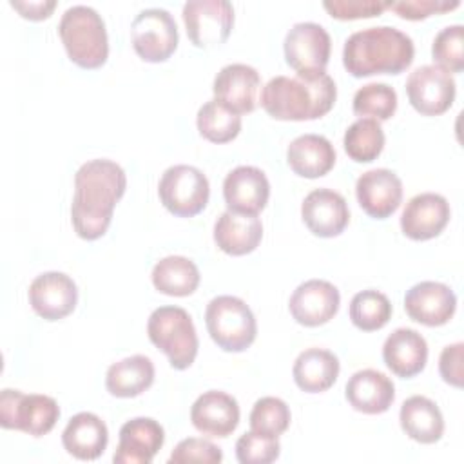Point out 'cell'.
<instances>
[{
	"mask_svg": "<svg viewBox=\"0 0 464 464\" xmlns=\"http://www.w3.org/2000/svg\"><path fill=\"white\" fill-rule=\"evenodd\" d=\"M125 188L127 176L116 161L91 160L83 163L74 174V198L71 205L74 232L87 241L102 237Z\"/></svg>",
	"mask_w": 464,
	"mask_h": 464,
	"instance_id": "cell-1",
	"label": "cell"
},
{
	"mask_svg": "<svg viewBox=\"0 0 464 464\" xmlns=\"http://www.w3.org/2000/svg\"><path fill=\"white\" fill-rule=\"evenodd\" d=\"M335 98L337 87L326 71L274 76L261 91L263 109L283 121L317 120L330 112Z\"/></svg>",
	"mask_w": 464,
	"mask_h": 464,
	"instance_id": "cell-2",
	"label": "cell"
},
{
	"mask_svg": "<svg viewBox=\"0 0 464 464\" xmlns=\"http://www.w3.org/2000/svg\"><path fill=\"white\" fill-rule=\"evenodd\" d=\"M413 56V40L392 25L355 31L343 47V65L355 78L399 74L411 65Z\"/></svg>",
	"mask_w": 464,
	"mask_h": 464,
	"instance_id": "cell-3",
	"label": "cell"
},
{
	"mask_svg": "<svg viewBox=\"0 0 464 464\" xmlns=\"http://www.w3.org/2000/svg\"><path fill=\"white\" fill-rule=\"evenodd\" d=\"M58 34L71 62L82 69H98L107 62L109 40L105 22L92 7H69L60 18Z\"/></svg>",
	"mask_w": 464,
	"mask_h": 464,
	"instance_id": "cell-4",
	"label": "cell"
},
{
	"mask_svg": "<svg viewBox=\"0 0 464 464\" xmlns=\"http://www.w3.org/2000/svg\"><path fill=\"white\" fill-rule=\"evenodd\" d=\"M150 343L160 348L174 370H187L198 355V334L188 312L181 306H160L147 321Z\"/></svg>",
	"mask_w": 464,
	"mask_h": 464,
	"instance_id": "cell-5",
	"label": "cell"
},
{
	"mask_svg": "<svg viewBox=\"0 0 464 464\" xmlns=\"http://www.w3.org/2000/svg\"><path fill=\"white\" fill-rule=\"evenodd\" d=\"M205 323L212 341L225 352L246 350L257 334L250 306L236 295H218L205 310Z\"/></svg>",
	"mask_w": 464,
	"mask_h": 464,
	"instance_id": "cell-6",
	"label": "cell"
},
{
	"mask_svg": "<svg viewBox=\"0 0 464 464\" xmlns=\"http://www.w3.org/2000/svg\"><path fill=\"white\" fill-rule=\"evenodd\" d=\"M60 417L58 402L42 393H24L5 388L0 393V424L33 437L49 433Z\"/></svg>",
	"mask_w": 464,
	"mask_h": 464,
	"instance_id": "cell-7",
	"label": "cell"
},
{
	"mask_svg": "<svg viewBox=\"0 0 464 464\" xmlns=\"http://www.w3.org/2000/svg\"><path fill=\"white\" fill-rule=\"evenodd\" d=\"M158 194L163 207L179 218H192L199 214L210 196L207 176L192 165L169 167L158 183Z\"/></svg>",
	"mask_w": 464,
	"mask_h": 464,
	"instance_id": "cell-8",
	"label": "cell"
},
{
	"mask_svg": "<svg viewBox=\"0 0 464 464\" xmlns=\"http://www.w3.org/2000/svg\"><path fill=\"white\" fill-rule=\"evenodd\" d=\"M130 40L138 56L150 63L170 58L178 47V27L172 14L160 7L143 9L130 25Z\"/></svg>",
	"mask_w": 464,
	"mask_h": 464,
	"instance_id": "cell-9",
	"label": "cell"
},
{
	"mask_svg": "<svg viewBox=\"0 0 464 464\" xmlns=\"http://www.w3.org/2000/svg\"><path fill=\"white\" fill-rule=\"evenodd\" d=\"M181 16L188 40L199 49L221 45L234 27V7L227 0H190Z\"/></svg>",
	"mask_w": 464,
	"mask_h": 464,
	"instance_id": "cell-10",
	"label": "cell"
},
{
	"mask_svg": "<svg viewBox=\"0 0 464 464\" xmlns=\"http://www.w3.org/2000/svg\"><path fill=\"white\" fill-rule=\"evenodd\" d=\"M411 107L424 116L446 112L455 100V80L439 65H420L406 80Z\"/></svg>",
	"mask_w": 464,
	"mask_h": 464,
	"instance_id": "cell-11",
	"label": "cell"
},
{
	"mask_svg": "<svg viewBox=\"0 0 464 464\" xmlns=\"http://www.w3.org/2000/svg\"><path fill=\"white\" fill-rule=\"evenodd\" d=\"M285 60L295 72L324 71L332 42L326 29L315 22H299L285 36Z\"/></svg>",
	"mask_w": 464,
	"mask_h": 464,
	"instance_id": "cell-12",
	"label": "cell"
},
{
	"mask_svg": "<svg viewBox=\"0 0 464 464\" xmlns=\"http://www.w3.org/2000/svg\"><path fill=\"white\" fill-rule=\"evenodd\" d=\"M76 303V283L63 272H44L29 285V304L45 321L67 317Z\"/></svg>",
	"mask_w": 464,
	"mask_h": 464,
	"instance_id": "cell-13",
	"label": "cell"
},
{
	"mask_svg": "<svg viewBox=\"0 0 464 464\" xmlns=\"http://www.w3.org/2000/svg\"><path fill=\"white\" fill-rule=\"evenodd\" d=\"M355 196L370 218L386 219L402 201V181L390 169H372L357 178Z\"/></svg>",
	"mask_w": 464,
	"mask_h": 464,
	"instance_id": "cell-14",
	"label": "cell"
},
{
	"mask_svg": "<svg viewBox=\"0 0 464 464\" xmlns=\"http://www.w3.org/2000/svg\"><path fill=\"white\" fill-rule=\"evenodd\" d=\"M457 308L453 290L439 281H420L404 295V310L410 319L424 326L446 324Z\"/></svg>",
	"mask_w": 464,
	"mask_h": 464,
	"instance_id": "cell-15",
	"label": "cell"
},
{
	"mask_svg": "<svg viewBox=\"0 0 464 464\" xmlns=\"http://www.w3.org/2000/svg\"><path fill=\"white\" fill-rule=\"evenodd\" d=\"M339 290L324 279H308L290 295L288 308L292 317L303 326H321L339 310Z\"/></svg>",
	"mask_w": 464,
	"mask_h": 464,
	"instance_id": "cell-16",
	"label": "cell"
},
{
	"mask_svg": "<svg viewBox=\"0 0 464 464\" xmlns=\"http://www.w3.org/2000/svg\"><path fill=\"white\" fill-rule=\"evenodd\" d=\"M270 183L265 172L252 165L232 169L223 181V198L232 212L257 216L268 203Z\"/></svg>",
	"mask_w": 464,
	"mask_h": 464,
	"instance_id": "cell-17",
	"label": "cell"
},
{
	"mask_svg": "<svg viewBox=\"0 0 464 464\" xmlns=\"http://www.w3.org/2000/svg\"><path fill=\"white\" fill-rule=\"evenodd\" d=\"M261 85L259 72L246 63H228L219 69L214 78V100L234 111L236 114L252 112Z\"/></svg>",
	"mask_w": 464,
	"mask_h": 464,
	"instance_id": "cell-18",
	"label": "cell"
},
{
	"mask_svg": "<svg viewBox=\"0 0 464 464\" xmlns=\"http://www.w3.org/2000/svg\"><path fill=\"white\" fill-rule=\"evenodd\" d=\"M450 221V203L444 196L435 192H422L413 196L401 216V228L406 237L413 241H426L437 237Z\"/></svg>",
	"mask_w": 464,
	"mask_h": 464,
	"instance_id": "cell-19",
	"label": "cell"
},
{
	"mask_svg": "<svg viewBox=\"0 0 464 464\" xmlns=\"http://www.w3.org/2000/svg\"><path fill=\"white\" fill-rule=\"evenodd\" d=\"M301 218L308 230L319 237L339 236L350 221L346 199L332 188H315L303 199Z\"/></svg>",
	"mask_w": 464,
	"mask_h": 464,
	"instance_id": "cell-20",
	"label": "cell"
},
{
	"mask_svg": "<svg viewBox=\"0 0 464 464\" xmlns=\"http://www.w3.org/2000/svg\"><path fill=\"white\" fill-rule=\"evenodd\" d=\"M165 442L161 424L150 417H136L120 428V442L112 460L116 464H150Z\"/></svg>",
	"mask_w": 464,
	"mask_h": 464,
	"instance_id": "cell-21",
	"label": "cell"
},
{
	"mask_svg": "<svg viewBox=\"0 0 464 464\" xmlns=\"http://www.w3.org/2000/svg\"><path fill=\"white\" fill-rule=\"evenodd\" d=\"M190 420L199 433L223 439L239 424V404L225 392L208 390L194 401Z\"/></svg>",
	"mask_w": 464,
	"mask_h": 464,
	"instance_id": "cell-22",
	"label": "cell"
},
{
	"mask_svg": "<svg viewBox=\"0 0 464 464\" xmlns=\"http://www.w3.org/2000/svg\"><path fill=\"white\" fill-rule=\"evenodd\" d=\"M344 395L353 410L366 415H377L384 413L392 406L395 399V386L382 372L364 368L348 379Z\"/></svg>",
	"mask_w": 464,
	"mask_h": 464,
	"instance_id": "cell-23",
	"label": "cell"
},
{
	"mask_svg": "<svg viewBox=\"0 0 464 464\" xmlns=\"http://www.w3.org/2000/svg\"><path fill=\"white\" fill-rule=\"evenodd\" d=\"M382 359L395 375L410 379L420 373L426 366V339L413 328H397L382 344Z\"/></svg>",
	"mask_w": 464,
	"mask_h": 464,
	"instance_id": "cell-24",
	"label": "cell"
},
{
	"mask_svg": "<svg viewBox=\"0 0 464 464\" xmlns=\"http://www.w3.org/2000/svg\"><path fill=\"white\" fill-rule=\"evenodd\" d=\"M109 431L105 422L91 413L72 415L62 433V444L69 455L78 460H96L107 448Z\"/></svg>",
	"mask_w": 464,
	"mask_h": 464,
	"instance_id": "cell-25",
	"label": "cell"
},
{
	"mask_svg": "<svg viewBox=\"0 0 464 464\" xmlns=\"http://www.w3.org/2000/svg\"><path fill=\"white\" fill-rule=\"evenodd\" d=\"M263 225L257 216L227 210L214 225V241L228 256H245L257 248Z\"/></svg>",
	"mask_w": 464,
	"mask_h": 464,
	"instance_id": "cell-26",
	"label": "cell"
},
{
	"mask_svg": "<svg viewBox=\"0 0 464 464\" xmlns=\"http://www.w3.org/2000/svg\"><path fill=\"white\" fill-rule=\"evenodd\" d=\"M290 169L303 178H321L328 174L335 163V149L328 138L321 134H303L290 141L286 149Z\"/></svg>",
	"mask_w": 464,
	"mask_h": 464,
	"instance_id": "cell-27",
	"label": "cell"
},
{
	"mask_svg": "<svg viewBox=\"0 0 464 464\" xmlns=\"http://www.w3.org/2000/svg\"><path fill=\"white\" fill-rule=\"evenodd\" d=\"M399 420L402 431L420 444H433L444 433V419L439 406L424 395L408 397L401 406Z\"/></svg>",
	"mask_w": 464,
	"mask_h": 464,
	"instance_id": "cell-28",
	"label": "cell"
},
{
	"mask_svg": "<svg viewBox=\"0 0 464 464\" xmlns=\"http://www.w3.org/2000/svg\"><path fill=\"white\" fill-rule=\"evenodd\" d=\"M339 368V359L330 350L308 348L297 355L292 375L303 392L321 393L334 386Z\"/></svg>",
	"mask_w": 464,
	"mask_h": 464,
	"instance_id": "cell-29",
	"label": "cell"
},
{
	"mask_svg": "<svg viewBox=\"0 0 464 464\" xmlns=\"http://www.w3.org/2000/svg\"><path fill=\"white\" fill-rule=\"evenodd\" d=\"M154 382V364L145 355H130L109 366L105 388L111 395L129 399L138 397Z\"/></svg>",
	"mask_w": 464,
	"mask_h": 464,
	"instance_id": "cell-30",
	"label": "cell"
},
{
	"mask_svg": "<svg viewBox=\"0 0 464 464\" xmlns=\"http://www.w3.org/2000/svg\"><path fill=\"white\" fill-rule=\"evenodd\" d=\"M152 285L158 292L172 297L190 295L199 285V270L183 256H167L152 268Z\"/></svg>",
	"mask_w": 464,
	"mask_h": 464,
	"instance_id": "cell-31",
	"label": "cell"
},
{
	"mask_svg": "<svg viewBox=\"0 0 464 464\" xmlns=\"http://www.w3.org/2000/svg\"><path fill=\"white\" fill-rule=\"evenodd\" d=\"M346 154L357 163H370L384 149V132L377 120L359 118L353 121L343 138Z\"/></svg>",
	"mask_w": 464,
	"mask_h": 464,
	"instance_id": "cell-32",
	"label": "cell"
},
{
	"mask_svg": "<svg viewBox=\"0 0 464 464\" xmlns=\"http://www.w3.org/2000/svg\"><path fill=\"white\" fill-rule=\"evenodd\" d=\"M196 125L205 140L212 143H227L239 134L241 116L218 100H208L199 107Z\"/></svg>",
	"mask_w": 464,
	"mask_h": 464,
	"instance_id": "cell-33",
	"label": "cell"
},
{
	"mask_svg": "<svg viewBox=\"0 0 464 464\" xmlns=\"http://www.w3.org/2000/svg\"><path fill=\"white\" fill-rule=\"evenodd\" d=\"M392 317V303L379 290L357 292L350 301V319L362 332L381 330Z\"/></svg>",
	"mask_w": 464,
	"mask_h": 464,
	"instance_id": "cell-34",
	"label": "cell"
},
{
	"mask_svg": "<svg viewBox=\"0 0 464 464\" xmlns=\"http://www.w3.org/2000/svg\"><path fill=\"white\" fill-rule=\"evenodd\" d=\"M397 111V92L388 83H366L357 89L353 96V112L357 116H370L372 120H390Z\"/></svg>",
	"mask_w": 464,
	"mask_h": 464,
	"instance_id": "cell-35",
	"label": "cell"
},
{
	"mask_svg": "<svg viewBox=\"0 0 464 464\" xmlns=\"http://www.w3.org/2000/svg\"><path fill=\"white\" fill-rule=\"evenodd\" d=\"M248 420L252 431L277 439L290 426V410L279 397H261L256 401Z\"/></svg>",
	"mask_w": 464,
	"mask_h": 464,
	"instance_id": "cell-36",
	"label": "cell"
},
{
	"mask_svg": "<svg viewBox=\"0 0 464 464\" xmlns=\"http://www.w3.org/2000/svg\"><path fill=\"white\" fill-rule=\"evenodd\" d=\"M431 56L450 74L460 72L464 69V27L453 24L440 29L433 40Z\"/></svg>",
	"mask_w": 464,
	"mask_h": 464,
	"instance_id": "cell-37",
	"label": "cell"
},
{
	"mask_svg": "<svg viewBox=\"0 0 464 464\" xmlns=\"http://www.w3.org/2000/svg\"><path fill=\"white\" fill-rule=\"evenodd\" d=\"M281 446L274 437L256 431L243 433L236 442V457L241 464H270L279 457Z\"/></svg>",
	"mask_w": 464,
	"mask_h": 464,
	"instance_id": "cell-38",
	"label": "cell"
},
{
	"mask_svg": "<svg viewBox=\"0 0 464 464\" xmlns=\"http://www.w3.org/2000/svg\"><path fill=\"white\" fill-rule=\"evenodd\" d=\"M223 460V451L219 446L207 439L188 437L178 442L172 450L169 462L172 464H185V462H205V464H218Z\"/></svg>",
	"mask_w": 464,
	"mask_h": 464,
	"instance_id": "cell-39",
	"label": "cell"
},
{
	"mask_svg": "<svg viewBox=\"0 0 464 464\" xmlns=\"http://www.w3.org/2000/svg\"><path fill=\"white\" fill-rule=\"evenodd\" d=\"M390 4L388 0H326L323 7L337 20H357L379 16L384 9H390Z\"/></svg>",
	"mask_w": 464,
	"mask_h": 464,
	"instance_id": "cell-40",
	"label": "cell"
},
{
	"mask_svg": "<svg viewBox=\"0 0 464 464\" xmlns=\"http://www.w3.org/2000/svg\"><path fill=\"white\" fill-rule=\"evenodd\" d=\"M460 5L459 0H401L392 2L390 9L404 20H424L431 14H442Z\"/></svg>",
	"mask_w": 464,
	"mask_h": 464,
	"instance_id": "cell-41",
	"label": "cell"
},
{
	"mask_svg": "<svg viewBox=\"0 0 464 464\" xmlns=\"http://www.w3.org/2000/svg\"><path fill=\"white\" fill-rule=\"evenodd\" d=\"M462 343H453L442 348L439 357V372L444 382L460 388L462 386Z\"/></svg>",
	"mask_w": 464,
	"mask_h": 464,
	"instance_id": "cell-42",
	"label": "cell"
},
{
	"mask_svg": "<svg viewBox=\"0 0 464 464\" xmlns=\"http://www.w3.org/2000/svg\"><path fill=\"white\" fill-rule=\"evenodd\" d=\"M11 7H14L24 18L29 20H44L49 18L56 7L54 0H11Z\"/></svg>",
	"mask_w": 464,
	"mask_h": 464,
	"instance_id": "cell-43",
	"label": "cell"
}]
</instances>
